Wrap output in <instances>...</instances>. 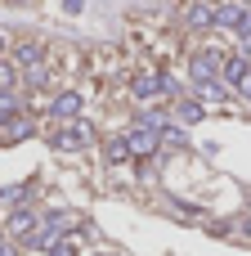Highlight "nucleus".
I'll use <instances>...</instances> for the list:
<instances>
[{
  "instance_id": "1",
  "label": "nucleus",
  "mask_w": 251,
  "mask_h": 256,
  "mask_svg": "<svg viewBox=\"0 0 251 256\" xmlns=\"http://www.w3.org/2000/svg\"><path fill=\"white\" fill-rule=\"evenodd\" d=\"M54 144H58L63 153H67V148H72V153H81V148H90V144H94V126H90V122H81V117H76V122H63V126L54 130Z\"/></svg>"
},
{
  "instance_id": "2",
  "label": "nucleus",
  "mask_w": 251,
  "mask_h": 256,
  "mask_svg": "<svg viewBox=\"0 0 251 256\" xmlns=\"http://www.w3.org/2000/svg\"><path fill=\"white\" fill-rule=\"evenodd\" d=\"M121 140H126V148H130L135 158H153V153L162 148V135H157V130H148V126H130Z\"/></svg>"
},
{
  "instance_id": "3",
  "label": "nucleus",
  "mask_w": 251,
  "mask_h": 256,
  "mask_svg": "<svg viewBox=\"0 0 251 256\" xmlns=\"http://www.w3.org/2000/svg\"><path fill=\"white\" fill-rule=\"evenodd\" d=\"M40 225H45V220H40V212H36V207H18V212L4 220V230H0V234H13V238H18V234H36Z\"/></svg>"
},
{
  "instance_id": "4",
  "label": "nucleus",
  "mask_w": 251,
  "mask_h": 256,
  "mask_svg": "<svg viewBox=\"0 0 251 256\" xmlns=\"http://www.w3.org/2000/svg\"><path fill=\"white\" fill-rule=\"evenodd\" d=\"M13 68H22V72L45 68V45H40V40H22V45L13 50Z\"/></svg>"
},
{
  "instance_id": "5",
  "label": "nucleus",
  "mask_w": 251,
  "mask_h": 256,
  "mask_svg": "<svg viewBox=\"0 0 251 256\" xmlns=\"http://www.w3.org/2000/svg\"><path fill=\"white\" fill-rule=\"evenodd\" d=\"M49 117H58V122H76V117H81V94H76V90H63V94H54V104H49Z\"/></svg>"
},
{
  "instance_id": "6",
  "label": "nucleus",
  "mask_w": 251,
  "mask_h": 256,
  "mask_svg": "<svg viewBox=\"0 0 251 256\" xmlns=\"http://www.w3.org/2000/svg\"><path fill=\"white\" fill-rule=\"evenodd\" d=\"M225 68V58L216 54V50H202L198 58H193V81L202 86V81H216V72Z\"/></svg>"
},
{
  "instance_id": "7",
  "label": "nucleus",
  "mask_w": 251,
  "mask_h": 256,
  "mask_svg": "<svg viewBox=\"0 0 251 256\" xmlns=\"http://www.w3.org/2000/svg\"><path fill=\"white\" fill-rule=\"evenodd\" d=\"M31 130H36V122H31V117H18V112H13V117H9V122L0 126V135H4V144H18V140H27Z\"/></svg>"
},
{
  "instance_id": "8",
  "label": "nucleus",
  "mask_w": 251,
  "mask_h": 256,
  "mask_svg": "<svg viewBox=\"0 0 251 256\" xmlns=\"http://www.w3.org/2000/svg\"><path fill=\"white\" fill-rule=\"evenodd\" d=\"M130 90H135V99H153L157 90H166V76L162 72H144V76H135Z\"/></svg>"
},
{
  "instance_id": "9",
  "label": "nucleus",
  "mask_w": 251,
  "mask_h": 256,
  "mask_svg": "<svg viewBox=\"0 0 251 256\" xmlns=\"http://www.w3.org/2000/svg\"><path fill=\"white\" fill-rule=\"evenodd\" d=\"M247 18L251 14L243 9V4H220V9H216V27H243Z\"/></svg>"
},
{
  "instance_id": "10",
  "label": "nucleus",
  "mask_w": 251,
  "mask_h": 256,
  "mask_svg": "<svg viewBox=\"0 0 251 256\" xmlns=\"http://www.w3.org/2000/svg\"><path fill=\"white\" fill-rule=\"evenodd\" d=\"M220 72H225V81H229V86H238L251 68H247V58H243V54H234V58H225V68H220Z\"/></svg>"
},
{
  "instance_id": "11",
  "label": "nucleus",
  "mask_w": 251,
  "mask_h": 256,
  "mask_svg": "<svg viewBox=\"0 0 251 256\" xmlns=\"http://www.w3.org/2000/svg\"><path fill=\"white\" fill-rule=\"evenodd\" d=\"M198 99H202V104H225V86H220V81H202V86H198Z\"/></svg>"
},
{
  "instance_id": "12",
  "label": "nucleus",
  "mask_w": 251,
  "mask_h": 256,
  "mask_svg": "<svg viewBox=\"0 0 251 256\" xmlns=\"http://www.w3.org/2000/svg\"><path fill=\"white\" fill-rule=\"evenodd\" d=\"M189 27H216V9H211V4H198V9L189 14Z\"/></svg>"
},
{
  "instance_id": "13",
  "label": "nucleus",
  "mask_w": 251,
  "mask_h": 256,
  "mask_svg": "<svg viewBox=\"0 0 251 256\" xmlns=\"http://www.w3.org/2000/svg\"><path fill=\"white\" fill-rule=\"evenodd\" d=\"M103 158H108V162H126V158H130L126 140H121V135H117V140H108V144H103Z\"/></svg>"
},
{
  "instance_id": "14",
  "label": "nucleus",
  "mask_w": 251,
  "mask_h": 256,
  "mask_svg": "<svg viewBox=\"0 0 251 256\" xmlns=\"http://www.w3.org/2000/svg\"><path fill=\"white\" fill-rule=\"evenodd\" d=\"M13 86H18V68L0 58V94H13Z\"/></svg>"
},
{
  "instance_id": "15",
  "label": "nucleus",
  "mask_w": 251,
  "mask_h": 256,
  "mask_svg": "<svg viewBox=\"0 0 251 256\" xmlns=\"http://www.w3.org/2000/svg\"><path fill=\"white\" fill-rule=\"evenodd\" d=\"M238 45H243V58H247V54H251V18L238 27Z\"/></svg>"
},
{
  "instance_id": "16",
  "label": "nucleus",
  "mask_w": 251,
  "mask_h": 256,
  "mask_svg": "<svg viewBox=\"0 0 251 256\" xmlns=\"http://www.w3.org/2000/svg\"><path fill=\"white\" fill-rule=\"evenodd\" d=\"M180 112H184V122H202V108L198 104H180Z\"/></svg>"
},
{
  "instance_id": "17",
  "label": "nucleus",
  "mask_w": 251,
  "mask_h": 256,
  "mask_svg": "<svg viewBox=\"0 0 251 256\" xmlns=\"http://www.w3.org/2000/svg\"><path fill=\"white\" fill-rule=\"evenodd\" d=\"M238 94H243V99H251V72L243 76V81H238Z\"/></svg>"
},
{
  "instance_id": "18",
  "label": "nucleus",
  "mask_w": 251,
  "mask_h": 256,
  "mask_svg": "<svg viewBox=\"0 0 251 256\" xmlns=\"http://www.w3.org/2000/svg\"><path fill=\"white\" fill-rule=\"evenodd\" d=\"M0 256H4V234H0Z\"/></svg>"
},
{
  "instance_id": "19",
  "label": "nucleus",
  "mask_w": 251,
  "mask_h": 256,
  "mask_svg": "<svg viewBox=\"0 0 251 256\" xmlns=\"http://www.w3.org/2000/svg\"><path fill=\"white\" fill-rule=\"evenodd\" d=\"M243 230H247V234H251V220H247V225H243Z\"/></svg>"
}]
</instances>
